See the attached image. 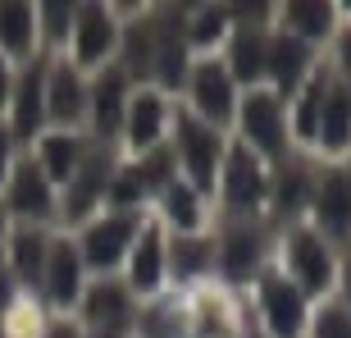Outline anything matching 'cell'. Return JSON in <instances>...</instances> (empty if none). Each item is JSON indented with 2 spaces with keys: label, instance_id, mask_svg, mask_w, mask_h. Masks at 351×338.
I'll list each match as a JSON object with an SVG mask.
<instances>
[{
  "label": "cell",
  "instance_id": "6da1fadb",
  "mask_svg": "<svg viewBox=\"0 0 351 338\" xmlns=\"http://www.w3.org/2000/svg\"><path fill=\"white\" fill-rule=\"evenodd\" d=\"M178 151H182V165H187L196 188H215V169H219V156H223L219 128L182 115L178 119Z\"/></svg>",
  "mask_w": 351,
  "mask_h": 338
},
{
  "label": "cell",
  "instance_id": "7a4b0ae2",
  "mask_svg": "<svg viewBox=\"0 0 351 338\" xmlns=\"http://www.w3.org/2000/svg\"><path fill=\"white\" fill-rule=\"evenodd\" d=\"M287 265H292V274L306 293H324L328 279H333V260H328L324 238L311 234V229H297L287 238Z\"/></svg>",
  "mask_w": 351,
  "mask_h": 338
},
{
  "label": "cell",
  "instance_id": "3957f363",
  "mask_svg": "<svg viewBox=\"0 0 351 338\" xmlns=\"http://www.w3.org/2000/svg\"><path fill=\"white\" fill-rule=\"evenodd\" d=\"M242 133H247L251 146L278 156V151H283V105H278V96L251 91L247 105H242Z\"/></svg>",
  "mask_w": 351,
  "mask_h": 338
},
{
  "label": "cell",
  "instance_id": "277c9868",
  "mask_svg": "<svg viewBox=\"0 0 351 338\" xmlns=\"http://www.w3.org/2000/svg\"><path fill=\"white\" fill-rule=\"evenodd\" d=\"M192 96H196V110L210 119V128L228 124V115H233V78H228V69L201 65L192 74Z\"/></svg>",
  "mask_w": 351,
  "mask_h": 338
},
{
  "label": "cell",
  "instance_id": "5b68a950",
  "mask_svg": "<svg viewBox=\"0 0 351 338\" xmlns=\"http://www.w3.org/2000/svg\"><path fill=\"white\" fill-rule=\"evenodd\" d=\"M265 315H269V329L278 338H297L301 320H306V302H301V288L287 284V279H265Z\"/></svg>",
  "mask_w": 351,
  "mask_h": 338
},
{
  "label": "cell",
  "instance_id": "8992f818",
  "mask_svg": "<svg viewBox=\"0 0 351 338\" xmlns=\"http://www.w3.org/2000/svg\"><path fill=\"white\" fill-rule=\"evenodd\" d=\"M315 215L324 224V234L347 238L351 234V174H328L315 192Z\"/></svg>",
  "mask_w": 351,
  "mask_h": 338
},
{
  "label": "cell",
  "instance_id": "52a82bcc",
  "mask_svg": "<svg viewBox=\"0 0 351 338\" xmlns=\"http://www.w3.org/2000/svg\"><path fill=\"white\" fill-rule=\"evenodd\" d=\"M228 206L233 210H256L265 196V174L261 165H256V156H251L247 146H237L233 156H228Z\"/></svg>",
  "mask_w": 351,
  "mask_h": 338
},
{
  "label": "cell",
  "instance_id": "ba28073f",
  "mask_svg": "<svg viewBox=\"0 0 351 338\" xmlns=\"http://www.w3.org/2000/svg\"><path fill=\"white\" fill-rule=\"evenodd\" d=\"M315 142L324 146V151H342V146L351 142V87H333V82H328Z\"/></svg>",
  "mask_w": 351,
  "mask_h": 338
},
{
  "label": "cell",
  "instance_id": "9c48e42d",
  "mask_svg": "<svg viewBox=\"0 0 351 338\" xmlns=\"http://www.w3.org/2000/svg\"><path fill=\"white\" fill-rule=\"evenodd\" d=\"M132 229H137V220H132V215H114V220L91 224V234H87V260L96 265V270H110V265L123 256Z\"/></svg>",
  "mask_w": 351,
  "mask_h": 338
},
{
  "label": "cell",
  "instance_id": "30bf717a",
  "mask_svg": "<svg viewBox=\"0 0 351 338\" xmlns=\"http://www.w3.org/2000/svg\"><path fill=\"white\" fill-rule=\"evenodd\" d=\"M10 206L19 215H51V188H46V174H41L37 160H23V165L14 169Z\"/></svg>",
  "mask_w": 351,
  "mask_h": 338
},
{
  "label": "cell",
  "instance_id": "8fae6325",
  "mask_svg": "<svg viewBox=\"0 0 351 338\" xmlns=\"http://www.w3.org/2000/svg\"><path fill=\"white\" fill-rule=\"evenodd\" d=\"M78 284H82L78 251L69 247V243H55L51 256H46V293H51V302L69 306V302L78 297Z\"/></svg>",
  "mask_w": 351,
  "mask_h": 338
},
{
  "label": "cell",
  "instance_id": "7c38bea8",
  "mask_svg": "<svg viewBox=\"0 0 351 338\" xmlns=\"http://www.w3.org/2000/svg\"><path fill=\"white\" fill-rule=\"evenodd\" d=\"M110 51H114V23H110V14L96 10V5L78 10V60L82 65H101Z\"/></svg>",
  "mask_w": 351,
  "mask_h": 338
},
{
  "label": "cell",
  "instance_id": "4fadbf2b",
  "mask_svg": "<svg viewBox=\"0 0 351 338\" xmlns=\"http://www.w3.org/2000/svg\"><path fill=\"white\" fill-rule=\"evenodd\" d=\"M123 87H128V78H123L119 69H105L101 78H96V87H91V110H96V128H101L105 137L123 128Z\"/></svg>",
  "mask_w": 351,
  "mask_h": 338
},
{
  "label": "cell",
  "instance_id": "5bb4252c",
  "mask_svg": "<svg viewBox=\"0 0 351 338\" xmlns=\"http://www.w3.org/2000/svg\"><path fill=\"white\" fill-rule=\"evenodd\" d=\"M82 169H73V201H69V220H82L105 192V179H110V156H87L78 160Z\"/></svg>",
  "mask_w": 351,
  "mask_h": 338
},
{
  "label": "cell",
  "instance_id": "9a60e30c",
  "mask_svg": "<svg viewBox=\"0 0 351 338\" xmlns=\"http://www.w3.org/2000/svg\"><path fill=\"white\" fill-rule=\"evenodd\" d=\"M306 60H311V51H306V41H301V37H278V41L265 46V69L274 74V82H278L283 91L297 87Z\"/></svg>",
  "mask_w": 351,
  "mask_h": 338
},
{
  "label": "cell",
  "instance_id": "2e32d148",
  "mask_svg": "<svg viewBox=\"0 0 351 338\" xmlns=\"http://www.w3.org/2000/svg\"><path fill=\"white\" fill-rule=\"evenodd\" d=\"M87 320L105 325V334L123 329V325L132 320V311H128V293H123L119 284H110V279H101V284L87 293Z\"/></svg>",
  "mask_w": 351,
  "mask_h": 338
},
{
  "label": "cell",
  "instance_id": "e0dca14e",
  "mask_svg": "<svg viewBox=\"0 0 351 338\" xmlns=\"http://www.w3.org/2000/svg\"><path fill=\"white\" fill-rule=\"evenodd\" d=\"M41 96H46V82H41V65H32L19 78V101H14V133L19 137H32L41 128Z\"/></svg>",
  "mask_w": 351,
  "mask_h": 338
},
{
  "label": "cell",
  "instance_id": "ac0fdd59",
  "mask_svg": "<svg viewBox=\"0 0 351 338\" xmlns=\"http://www.w3.org/2000/svg\"><path fill=\"white\" fill-rule=\"evenodd\" d=\"M123 124H128V142L137 146V151L156 142V137H160V124H165V105H160L156 91H142V96L128 105Z\"/></svg>",
  "mask_w": 351,
  "mask_h": 338
},
{
  "label": "cell",
  "instance_id": "d6986e66",
  "mask_svg": "<svg viewBox=\"0 0 351 338\" xmlns=\"http://www.w3.org/2000/svg\"><path fill=\"white\" fill-rule=\"evenodd\" d=\"M51 119H60V124H73V119L82 115V105H87V91H82V78L73 74L69 65L55 69V78H51Z\"/></svg>",
  "mask_w": 351,
  "mask_h": 338
},
{
  "label": "cell",
  "instance_id": "ffe728a7",
  "mask_svg": "<svg viewBox=\"0 0 351 338\" xmlns=\"http://www.w3.org/2000/svg\"><path fill=\"white\" fill-rule=\"evenodd\" d=\"M256 260H261L256 229H228V238H223V274L228 279H247L256 270Z\"/></svg>",
  "mask_w": 351,
  "mask_h": 338
},
{
  "label": "cell",
  "instance_id": "44dd1931",
  "mask_svg": "<svg viewBox=\"0 0 351 338\" xmlns=\"http://www.w3.org/2000/svg\"><path fill=\"white\" fill-rule=\"evenodd\" d=\"M160 270H165V243H160V229H142V243L132 251V284L151 293L160 284Z\"/></svg>",
  "mask_w": 351,
  "mask_h": 338
},
{
  "label": "cell",
  "instance_id": "7402d4cb",
  "mask_svg": "<svg viewBox=\"0 0 351 338\" xmlns=\"http://www.w3.org/2000/svg\"><path fill=\"white\" fill-rule=\"evenodd\" d=\"M32 23H37L32 5H0V46L10 55H27L32 51Z\"/></svg>",
  "mask_w": 351,
  "mask_h": 338
},
{
  "label": "cell",
  "instance_id": "603a6c76",
  "mask_svg": "<svg viewBox=\"0 0 351 338\" xmlns=\"http://www.w3.org/2000/svg\"><path fill=\"white\" fill-rule=\"evenodd\" d=\"M78 156H82V146L73 142L69 133H51V137L41 142V174H46V179H73Z\"/></svg>",
  "mask_w": 351,
  "mask_h": 338
},
{
  "label": "cell",
  "instance_id": "cb8c5ba5",
  "mask_svg": "<svg viewBox=\"0 0 351 338\" xmlns=\"http://www.w3.org/2000/svg\"><path fill=\"white\" fill-rule=\"evenodd\" d=\"M46 238L37 234V229H23V234L14 238V270H19V279H27V284H37V279H46Z\"/></svg>",
  "mask_w": 351,
  "mask_h": 338
},
{
  "label": "cell",
  "instance_id": "d4e9b609",
  "mask_svg": "<svg viewBox=\"0 0 351 338\" xmlns=\"http://www.w3.org/2000/svg\"><path fill=\"white\" fill-rule=\"evenodd\" d=\"M156 65H160V78H165V82H178L182 78L187 51H182L178 32H173V19H160V27H156Z\"/></svg>",
  "mask_w": 351,
  "mask_h": 338
},
{
  "label": "cell",
  "instance_id": "484cf974",
  "mask_svg": "<svg viewBox=\"0 0 351 338\" xmlns=\"http://www.w3.org/2000/svg\"><path fill=\"white\" fill-rule=\"evenodd\" d=\"M233 69H237V78H247V82L265 74V41L256 32H237L233 37Z\"/></svg>",
  "mask_w": 351,
  "mask_h": 338
},
{
  "label": "cell",
  "instance_id": "4316f807",
  "mask_svg": "<svg viewBox=\"0 0 351 338\" xmlns=\"http://www.w3.org/2000/svg\"><path fill=\"white\" fill-rule=\"evenodd\" d=\"M287 27L301 32V37H324L328 23H333V10L328 5H287Z\"/></svg>",
  "mask_w": 351,
  "mask_h": 338
},
{
  "label": "cell",
  "instance_id": "83f0119b",
  "mask_svg": "<svg viewBox=\"0 0 351 338\" xmlns=\"http://www.w3.org/2000/svg\"><path fill=\"white\" fill-rule=\"evenodd\" d=\"M324 91H328V78L319 74V78L306 87V96H301V105H297V133L311 142L315 137V128H319V110H324Z\"/></svg>",
  "mask_w": 351,
  "mask_h": 338
},
{
  "label": "cell",
  "instance_id": "f1b7e54d",
  "mask_svg": "<svg viewBox=\"0 0 351 338\" xmlns=\"http://www.w3.org/2000/svg\"><path fill=\"white\" fill-rule=\"evenodd\" d=\"M206 260H210V243H201V238H178V243H173V274H178V279L201 274Z\"/></svg>",
  "mask_w": 351,
  "mask_h": 338
},
{
  "label": "cell",
  "instance_id": "f546056e",
  "mask_svg": "<svg viewBox=\"0 0 351 338\" xmlns=\"http://www.w3.org/2000/svg\"><path fill=\"white\" fill-rule=\"evenodd\" d=\"M165 206H169V220H178V229H196V224H201V206H196L192 188L169 183V188H165Z\"/></svg>",
  "mask_w": 351,
  "mask_h": 338
},
{
  "label": "cell",
  "instance_id": "4dcf8cb0",
  "mask_svg": "<svg viewBox=\"0 0 351 338\" xmlns=\"http://www.w3.org/2000/svg\"><path fill=\"white\" fill-rule=\"evenodd\" d=\"M123 46H128L132 74H137V69H151V60H156V32H151V27H132Z\"/></svg>",
  "mask_w": 351,
  "mask_h": 338
},
{
  "label": "cell",
  "instance_id": "1f68e13d",
  "mask_svg": "<svg viewBox=\"0 0 351 338\" xmlns=\"http://www.w3.org/2000/svg\"><path fill=\"white\" fill-rule=\"evenodd\" d=\"M315 338H351V311L342 306H324L315 320Z\"/></svg>",
  "mask_w": 351,
  "mask_h": 338
},
{
  "label": "cell",
  "instance_id": "d6a6232c",
  "mask_svg": "<svg viewBox=\"0 0 351 338\" xmlns=\"http://www.w3.org/2000/svg\"><path fill=\"white\" fill-rule=\"evenodd\" d=\"M223 19H228V10H201V14H196V27H192V41H196V46L215 41L223 32Z\"/></svg>",
  "mask_w": 351,
  "mask_h": 338
},
{
  "label": "cell",
  "instance_id": "836d02e7",
  "mask_svg": "<svg viewBox=\"0 0 351 338\" xmlns=\"http://www.w3.org/2000/svg\"><path fill=\"white\" fill-rule=\"evenodd\" d=\"M137 183H160V188H169V151H151L146 156V165L137 169Z\"/></svg>",
  "mask_w": 351,
  "mask_h": 338
},
{
  "label": "cell",
  "instance_id": "e575fe53",
  "mask_svg": "<svg viewBox=\"0 0 351 338\" xmlns=\"http://www.w3.org/2000/svg\"><path fill=\"white\" fill-rule=\"evenodd\" d=\"M301 201H306V179H301L297 169H292V174H283V183H278V210H297Z\"/></svg>",
  "mask_w": 351,
  "mask_h": 338
},
{
  "label": "cell",
  "instance_id": "d590c367",
  "mask_svg": "<svg viewBox=\"0 0 351 338\" xmlns=\"http://www.w3.org/2000/svg\"><path fill=\"white\" fill-rule=\"evenodd\" d=\"M41 23H46V32H51V41H60L69 32V19H73V10L69 5H41Z\"/></svg>",
  "mask_w": 351,
  "mask_h": 338
},
{
  "label": "cell",
  "instance_id": "8d00e7d4",
  "mask_svg": "<svg viewBox=\"0 0 351 338\" xmlns=\"http://www.w3.org/2000/svg\"><path fill=\"white\" fill-rule=\"evenodd\" d=\"M110 196H114L119 206H132V201L142 196V183H137V174H119L114 188H110Z\"/></svg>",
  "mask_w": 351,
  "mask_h": 338
},
{
  "label": "cell",
  "instance_id": "74e56055",
  "mask_svg": "<svg viewBox=\"0 0 351 338\" xmlns=\"http://www.w3.org/2000/svg\"><path fill=\"white\" fill-rule=\"evenodd\" d=\"M5 169H10V133L0 128V179H5Z\"/></svg>",
  "mask_w": 351,
  "mask_h": 338
},
{
  "label": "cell",
  "instance_id": "f35d334b",
  "mask_svg": "<svg viewBox=\"0 0 351 338\" xmlns=\"http://www.w3.org/2000/svg\"><path fill=\"white\" fill-rule=\"evenodd\" d=\"M10 101V69H5V60H0V105Z\"/></svg>",
  "mask_w": 351,
  "mask_h": 338
},
{
  "label": "cell",
  "instance_id": "ab89813d",
  "mask_svg": "<svg viewBox=\"0 0 351 338\" xmlns=\"http://www.w3.org/2000/svg\"><path fill=\"white\" fill-rule=\"evenodd\" d=\"M342 69H347V78H351V32H342Z\"/></svg>",
  "mask_w": 351,
  "mask_h": 338
},
{
  "label": "cell",
  "instance_id": "60d3db41",
  "mask_svg": "<svg viewBox=\"0 0 351 338\" xmlns=\"http://www.w3.org/2000/svg\"><path fill=\"white\" fill-rule=\"evenodd\" d=\"M5 306H10V274L0 270V311H5Z\"/></svg>",
  "mask_w": 351,
  "mask_h": 338
},
{
  "label": "cell",
  "instance_id": "b9f144b4",
  "mask_svg": "<svg viewBox=\"0 0 351 338\" xmlns=\"http://www.w3.org/2000/svg\"><path fill=\"white\" fill-rule=\"evenodd\" d=\"M46 338H78V334H73V325H55Z\"/></svg>",
  "mask_w": 351,
  "mask_h": 338
},
{
  "label": "cell",
  "instance_id": "7bdbcfd3",
  "mask_svg": "<svg viewBox=\"0 0 351 338\" xmlns=\"http://www.w3.org/2000/svg\"><path fill=\"white\" fill-rule=\"evenodd\" d=\"M342 288H347V302H351V251H347V265H342Z\"/></svg>",
  "mask_w": 351,
  "mask_h": 338
},
{
  "label": "cell",
  "instance_id": "ee69618b",
  "mask_svg": "<svg viewBox=\"0 0 351 338\" xmlns=\"http://www.w3.org/2000/svg\"><path fill=\"white\" fill-rule=\"evenodd\" d=\"M0 234H5V210H0Z\"/></svg>",
  "mask_w": 351,
  "mask_h": 338
},
{
  "label": "cell",
  "instance_id": "f6af8a7d",
  "mask_svg": "<svg viewBox=\"0 0 351 338\" xmlns=\"http://www.w3.org/2000/svg\"><path fill=\"white\" fill-rule=\"evenodd\" d=\"M96 338H114V334H96Z\"/></svg>",
  "mask_w": 351,
  "mask_h": 338
}]
</instances>
